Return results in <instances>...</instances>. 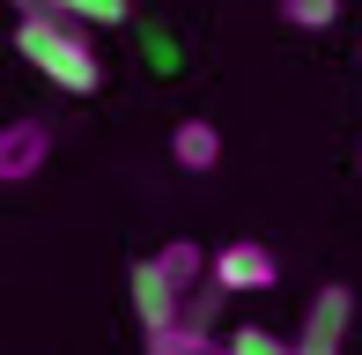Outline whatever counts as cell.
I'll list each match as a JSON object with an SVG mask.
<instances>
[{
	"mask_svg": "<svg viewBox=\"0 0 362 355\" xmlns=\"http://www.w3.org/2000/svg\"><path fill=\"white\" fill-rule=\"evenodd\" d=\"M15 52H23L52 89H67V96H96V89H104V59H96V45H89V23H74V15L23 8Z\"/></svg>",
	"mask_w": 362,
	"mask_h": 355,
	"instance_id": "1",
	"label": "cell"
},
{
	"mask_svg": "<svg viewBox=\"0 0 362 355\" xmlns=\"http://www.w3.org/2000/svg\"><path fill=\"white\" fill-rule=\"evenodd\" d=\"M348 326H355V289L348 281H318L303 326H296V355H340L348 348Z\"/></svg>",
	"mask_w": 362,
	"mask_h": 355,
	"instance_id": "2",
	"label": "cell"
},
{
	"mask_svg": "<svg viewBox=\"0 0 362 355\" xmlns=\"http://www.w3.org/2000/svg\"><path fill=\"white\" fill-rule=\"evenodd\" d=\"M207 281H215L222 296H259V289L281 281V260H274L267 245H252V237H237V245L207 252Z\"/></svg>",
	"mask_w": 362,
	"mask_h": 355,
	"instance_id": "3",
	"label": "cell"
},
{
	"mask_svg": "<svg viewBox=\"0 0 362 355\" xmlns=\"http://www.w3.org/2000/svg\"><path fill=\"white\" fill-rule=\"evenodd\" d=\"M52 163V126L45 119H8L0 126V185H30Z\"/></svg>",
	"mask_w": 362,
	"mask_h": 355,
	"instance_id": "4",
	"label": "cell"
},
{
	"mask_svg": "<svg viewBox=\"0 0 362 355\" xmlns=\"http://www.w3.org/2000/svg\"><path fill=\"white\" fill-rule=\"evenodd\" d=\"M126 296H134V318H141V326H163V318L185 303V289H177L156 260H134V267H126Z\"/></svg>",
	"mask_w": 362,
	"mask_h": 355,
	"instance_id": "5",
	"label": "cell"
},
{
	"mask_svg": "<svg viewBox=\"0 0 362 355\" xmlns=\"http://www.w3.org/2000/svg\"><path fill=\"white\" fill-rule=\"evenodd\" d=\"M170 163L177 170H215L222 163V126L215 119H177L170 126Z\"/></svg>",
	"mask_w": 362,
	"mask_h": 355,
	"instance_id": "6",
	"label": "cell"
},
{
	"mask_svg": "<svg viewBox=\"0 0 362 355\" xmlns=\"http://www.w3.org/2000/svg\"><path fill=\"white\" fill-rule=\"evenodd\" d=\"M15 8H52V15H74L89 30H119L134 15V0H15Z\"/></svg>",
	"mask_w": 362,
	"mask_h": 355,
	"instance_id": "7",
	"label": "cell"
},
{
	"mask_svg": "<svg viewBox=\"0 0 362 355\" xmlns=\"http://www.w3.org/2000/svg\"><path fill=\"white\" fill-rule=\"evenodd\" d=\"M156 267H163V274H170V281H177V289H185V296H192V289H200V281H207V252H200V245H192V237H177V245H163V252H156Z\"/></svg>",
	"mask_w": 362,
	"mask_h": 355,
	"instance_id": "8",
	"label": "cell"
},
{
	"mask_svg": "<svg viewBox=\"0 0 362 355\" xmlns=\"http://www.w3.org/2000/svg\"><path fill=\"white\" fill-rule=\"evenodd\" d=\"M274 8H281V23H288V30H333L348 0H274Z\"/></svg>",
	"mask_w": 362,
	"mask_h": 355,
	"instance_id": "9",
	"label": "cell"
},
{
	"mask_svg": "<svg viewBox=\"0 0 362 355\" xmlns=\"http://www.w3.org/2000/svg\"><path fill=\"white\" fill-rule=\"evenodd\" d=\"M222 348H229V355H281V348H296V341H288V333H274V326H229Z\"/></svg>",
	"mask_w": 362,
	"mask_h": 355,
	"instance_id": "10",
	"label": "cell"
}]
</instances>
